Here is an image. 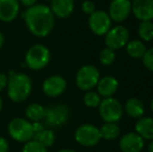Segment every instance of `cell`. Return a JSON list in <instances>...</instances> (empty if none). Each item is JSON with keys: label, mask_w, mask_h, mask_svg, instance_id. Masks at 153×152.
I'll list each match as a JSON object with an SVG mask.
<instances>
[{"label": "cell", "mask_w": 153, "mask_h": 152, "mask_svg": "<svg viewBox=\"0 0 153 152\" xmlns=\"http://www.w3.org/2000/svg\"><path fill=\"white\" fill-rule=\"evenodd\" d=\"M23 19L28 30L34 37L45 38L52 31L55 17L48 5L36 3L30 7H27Z\"/></svg>", "instance_id": "cell-1"}, {"label": "cell", "mask_w": 153, "mask_h": 152, "mask_svg": "<svg viewBox=\"0 0 153 152\" xmlns=\"http://www.w3.org/2000/svg\"><path fill=\"white\" fill-rule=\"evenodd\" d=\"M7 96L15 103H22L32 91L31 78L27 74L10 71L7 80Z\"/></svg>", "instance_id": "cell-2"}, {"label": "cell", "mask_w": 153, "mask_h": 152, "mask_svg": "<svg viewBox=\"0 0 153 152\" xmlns=\"http://www.w3.org/2000/svg\"><path fill=\"white\" fill-rule=\"evenodd\" d=\"M51 59L50 50L42 44H36L25 54V65L31 70L40 71L47 67Z\"/></svg>", "instance_id": "cell-3"}, {"label": "cell", "mask_w": 153, "mask_h": 152, "mask_svg": "<svg viewBox=\"0 0 153 152\" xmlns=\"http://www.w3.org/2000/svg\"><path fill=\"white\" fill-rule=\"evenodd\" d=\"M8 134L19 143H27L33 139L34 132L32 123L24 118H14L7 126Z\"/></svg>", "instance_id": "cell-4"}, {"label": "cell", "mask_w": 153, "mask_h": 152, "mask_svg": "<svg viewBox=\"0 0 153 152\" xmlns=\"http://www.w3.org/2000/svg\"><path fill=\"white\" fill-rule=\"evenodd\" d=\"M99 115L105 123H117L122 118L123 106L121 102L114 97L104 98L99 104Z\"/></svg>", "instance_id": "cell-5"}, {"label": "cell", "mask_w": 153, "mask_h": 152, "mask_svg": "<svg viewBox=\"0 0 153 152\" xmlns=\"http://www.w3.org/2000/svg\"><path fill=\"white\" fill-rule=\"evenodd\" d=\"M99 79H100L99 70L93 65H85L77 71L75 82L81 91L88 92L96 87Z\"/></svg>", "instance_id": "cell-6"}, {"label": "cell", "mask_w": 153, "mask_h": 152, "mask_svg": "<svg viewBox=\"0 0 153 152\" xmlns=\"http://www.w3.org/2000/svg\"><path fill=\"white\" fill-rule=\"evenodd\" d=\"M75 141L85 147L96 146L101 140L100 130L93 124H82L75 130Z\"/></svg>", "instance_id": "cell-7"}, {"label": "cell", "mask_w": 153, "mask_h": 152, "mask_svg": "<svg viewBox=\"0 0 153 152\" xmlns=\"http://www.w3.org/2000/svg\"><path fill=\"white\" fill-rule=\"evenodd\" d=\"M69 119V108L64 104H56V105L49 106L46 108L45 113V125L47 127L56 128L61 127L67 123Z\"/></svg>", "instance_id": "cell-8"}, {"label": "cell", "mask_w": 153, "mask_h": 152, "mask_svg": "<svg viewBox=\"0 0 153 152\" xmlns=\"http://www.w3.org/2000/svg\"><path fill=\"white\" fill-rule=\"evenodd\" d=\"M129 41V31L125 26L117 25L111 27L108 31L105 33V44L106 47L113 50H119L126 46Z\"/></svg>", "instance_id": "cell-9"}, {"label": "cell", "mask_w": 153, "mask_h": 152, "mask_svg": "<svg viewBox=\"0 0 153 152\" xmlns=\"http://www.w3.org/2000/svg\"><path fill=\"white\" fill-rule=\"evenodd\" d=\"M89 26L93 33L105 36L111 27V19L104 10H95L89 18Z\"/></svg>", "instance_id": "cell-10"}, {"label": "cell", "mask_w": 153, "mask_h": 152, "mask_svg": "<svg viewBox=\"0 0 153 152\" xmlns=\"http://www.w3.org/2000/svg\"><path fill=\"white\" fill-rule=\"evenodd\" d=\"M107 14L114 22H124L131 14V1L130 0H111Z\"/></svg>", "instance_id": "cell-11"}, {"label": "cell", "mask_w": 153, "mask_h": 152, "mask_svg": "<svg viewBox=\"0 0 153 152\" xmlns=\"http://www.w3.org/2000/svg\"><path fill=\"white\" fill-rule=\"evenodd\" d=\"M67 89V81L61 75H51L47 77L42 85L44 94L48 97L54 98L61 96Z\"/></svg>", "instance_id": "cell-12"}, {"label": "cell", "mask_w": 153, "mask_h": 152, "mask_svg": "<svg viewBox=\"0 0 153 152\" xmlns=\"http://www.w3.org/2000/svg\"><path fill=\"white\" fill-rule=\"evenodd\" d=\"M145 146V140L137 132L125 133L119 142L120 150L122 152H141Z\"/></svg>", "instance_id": "cell-13"}, {"label": "cell", "mask_w": 153, "mask_h": 152, "mask_svg": "<svg viewBox=\"0 0 153 152\" xmlns=\"http://www.w3.org/2000/svg\"><path fill=\"white\" fill-rule=\"evenodd\" d=\"M131 13L140 21H152L153 0H132Z\"/></svg>", "instance_id": "cell-14"}, {"label": "cell", "mask_w": 153, "mask_h": 152, "mask_svg": "<svg viewBox=\"0 0 153 152\" xmlns=\"http://www.w3.org/2000/svg\"><path fill=\"white\" fill-rule=\"evenodd\" d=\"M20 12L19 0H0V20L10 23L18 17Z\"/></svg>", "instance_id": "cell-15"}, {"label": "cell", "mask_w": 153, "mask_h": 152, "mask_svg": "<svg viewBox=\"0 0 153 152\" xmlns=\"http://www.w3.org/2000/svg\"><path fill=\"white\" fill-rule=\"evenodd\" d=\"M74 0H50V10L54 17L59 19H66L72 15L74 10Z\"/></svg>", "instance_id": "cell-16"}, {"label": "cell", "mask_w": 153, "mask_h": 152, "mask_svg": "<svg viewBox=\"0 0 153 152\" xmlns=\"http://www.w3.org/2000/svg\"><path fill=\"white\" fill-rule=\"evenodd\" d=\"M97 93L103 98L113 97L119 87V81L114 76L107 75L99 79L97 83Z\"/></svg>", "instance_id": "cell-17"}, {"label": "cell", "mask_w": 153, "mask_h": 152, "mask_svg": "<svg viewBox=\"0 0 153 152\" xmlns=\"http://www.w3.org/2000/svg\"><path fill=\"white\" fill-rule=\"evenodd\" d=\"M135 132L144 140H153V118L142 117L135 123Z\"/></svg>", "instance_id": "cell-18"}, {"label": "cell", "mask_w": 153, "mask_h": 152, "mask_svg": "<svg viewBox=\"0 0 153 152\" xmlns=\"http://www.w3.org/2000/svg\"><path fill=\"white\" fill-rule=\"evenodd\" d=\"M123 110L131 118L140 119L145 114V106L139 98H130L126 101Z\"/></svg>", "instance_id": "cell-19"}, {"label": "cell", "mask_w": 153, "mask_h": 152, "mask_svg": "<svg viewBox=\"0 0 153 152\" xmlns=\"http://www.w3.org/2000/svg\"><path fill=\"white\" fill-rule=\"evenodd\" d=\"M45 113H46V108L40 103H30L25 110V116L31 123L43 121L45 118Z\"/></svg>", "instance_id": "cell-20"}, {"label": "cell", "mask_w": 153, "mask_h": 152, "mask_svg": "<svg viewBox=\"0 0 153 152\" xmlns=\"http://www.w3.org/2000/svg\"><path fill=\"white\" fill-rule=\"evenodd\" d=\"M146 48L145 44L141 40H132L128 41L126 44V52L132 59H142L143 55L145 54Z\"/></svg>", "instance_id": "cell-21"}, {"label": "cell", "mask_w": 153, "mask_h": 152, "mask_svg": "<svg viewBox=\"0 0 153 152\" xmlns=\"http://www.w3.org/2000/svg\"><path fill=\"white\" fill-rule=\"evenodd\" d=\"M101 134V139L106 141H111L117 139L120 136L121 129L117 123H104L101 128H99Z\"/></svg>", "instance_id": "cell-22"}, {"label": "cell", "mask_w": 153, "mask_h": 152, "mask_svg": "<svg viewBox=\"0 0 153 152\" xmlns=\"http://www.w3.org/2000/svg\"><path fill=\"white\" fill-rule=\"evenodd\" d=\"M32 140L36 141V142L40 143L41 145H43L44 147L48 148V147H51L54 144L55 134L52 129H50V128H45L42 131L34 134Z\"/></svg>", "instance_id": "cell-23"}, {"label": "cell", "mask_w": 153, "mask_h": 152, "mask_svg": "<svg viewBox=\"0 0 153 152\" xmlns=\"http://www.w3.org/2000/svg\"><path fill=\"white\" fill-rule=\"evenodd\" d=\"M137 33L144 42H150L153 39V22L152 21H141L137 27Z\"/></svg>", "instance_id": "cell-24"}, {"label": "cell", "mask_w": 153, "mask_h": 152, "mask_svg": "<svg viewBox=\"0 0 153 152\" xmlns=\"http://www.w3.org/2000/svg\"><path fill=\"white\" fill-rule=\"evenodd\" d=\"M101 102V96L97 92L88 91L83 96V103L91 108H96Z\"/></svg>", "instance_id": "cell-25"}, {"label": "cell", "mask_w": 153, "mask_h": 152, "mask_svg": "<svg viewBox=\"0 0 153 152\" xmlns=\"http://www.w3.org/2000/svg\"><path fill=\"white\" fill-rule=\"evenodd\" d=\"M116 59V52L115 50L105 47L104 49H102L99 54V61L103 66H111V64L115 62Z\"/></svg>", "instance_id": "cell-26"}, {"label": "cell", "mask_w": 153, "mask_h": 152, "mask_svg": "<svg viewBox=\"0 0 153 152\" xmlns=\"http://www.w3.org/2000/svg\"><path fill=\"white\" fill-rule=\"evenodd\" d=\"M22 152H48L47 148L41 145L34 140H30L27 143H25L23 146Z\"/></svg>", "instance_id": "cell-27"}, {"label": "cell", "mask_w": 153, "mask_h": 152, "mask_svg": "<svg viewBox=\"0 0 153 152\" xmlns=\"http://www.w3.org/2000/svg\"><path fill=\"white\" fill-rule=\"evenodd\" d=\"M142 61H143V65L145 66V68L153 72V47L146 50L145 54L142 57Z\"/></svg>", "instance_id": "cell-28"}, {"label": "cell", "mask_w": 153, "mask_h": 152, "mask_svg": "<svg viewBox=\"0 0 153 152\" xmlns=\"http://www.w3.org/2000/svg\"><path fill=\"white\" fill-rule=\"evenodd\" d=\"M81 8H82V12L87 15H92L93 13L96 10V6H95V3L92 2L91 0H85V1L82 2L81 4Z\"/></svg>", "instance_id": "cell-29"}, {"label": "cell", "mask_w": 153, "mask_h": 152, "mask_svg": "<svg viewBox=\"0 0 153 152\" xmlns=\"http://www.w3.org/2000/svg\"><path fill=\"white\" fill-rule=\"evenodd\" d=\"M32 129H33L34 134L38 132L42 131L43 129H45V125L42 123V121L40 122H32Z\"/></svg>", "instance_id": "cell-30"}, {"label": "cell", "mask_w": 153, "mask_h": 152, "mask_svg": "<svg viewBox=\"0 0 153 152\" xmlns=\"http://www.w3.org/2000/svg\"><path fill=\"white\" fill-rule=\"evenodd\" d=\"M10 146H8V142L6 139L0 136V152H8Z\"/></svg>", "instance_id": "cell-31"}, {"label": "cell", "mask_w": 153, "mask_h": 152, "mask_svg": "<svg viewBox=\"0 0 153 152\" xmlns=\"http://www.w3.org/2000/svg\"><path fill=\"white\" fill-rule=\"evenodd\" d=\"M7 80H8V76H6L5 74L0 73V92L3 91L4 89L7 85Z\"/></svg>", "instance_id": "cell-32"}, {"label": "cell", "mask_w": 153, "mask_h": 152, "mask_svg": "<svg viewBox=\"0 0 153 152\" xmlns=\"http://www.w3.org/2000/svg\"><path fill=\"white\" fill-rule=\"evenodd\" d=\"M36 1L38 0H19V2L24 6H26V7H30V6L34 5L36 3Z\"/></svg>", "instance_id": "cell-33"}, {"label": "cell", "mask_w": 153, "mask_h": 152, "mask_svg": "<svg viewBox=\"0 0 153 152\" xmlns=\"http://www.w3.org/2000/svg\"><path fill=\"white\" fill-rule=\"evenodd\" d=\"M3 44H4V36H3V33L0 31V49L2 48Z\"/></svg>", "instance_id": "cell-34"}, {"label": "cell", "mask_w": 153, "mask_h": 152, "mask_svg": "<svg viewBox=\"0 0 153 152\" xmlns=\"http://www.w3.org/2000/svg\"><path fill=\"white\" fill-rule=\"evenodd\" d=\"M148 152H153V140L151 141V143L148 145Z\"/></svg>", "instance_id": "cell-35"}, {"label": "cell", "mask_w": 153, "mask_h": 152, "mask_svg": "<svg viewBox=\"0 0 153 152\" xmlns=\"http://www.w3.org/2000/svg\"><path fill=\"white\" fill-rule=\"evenodd\" d=\"M57 152H76V151H74V150H72V149H61L59 151H57Z\"/></svg>", "instance_id": "cell-36"}, {"label": "cell", "mask_w": 153, "mask_h": 152, "mask_svg": "<svg viewBox=\"0 0 153 152\" xmlns=\"http://www.w3.org/2000/svg\"><path fill=\"white\" fill-rule=\"evenodd\" d=\"M2 105H3V101H2V98L0 96V114H1V110H2Z\"/></svg>", "instance_id": "cell-37"}, {"label": "cell", "mask_w": 153, "mask_h": 152, "mask_svg": "<svg viewBox=\"0 0 153 152\" xmlns=\"http://www.w3.org/2000/svg\"><path fill=\"white\" fill-rule=\"evenodd\" d=\"M150 106H151V112L153 113V99H152V101H151V104H150Z\"/></svg>", "instance_id": "cell-38"}, {"label": "cell", "mask_w": 153, "mask_h": 152, "mask_svg": "<svg viewBox=\"0 0 153 152\" xmlns=\"http://www.w3.org/2000/svg\"><path fill=\"white\" fill-rule=\"evenodd\" d=\"M46 1H50V0H46Z\"/></svg>", "instance_id": "cell-39"}]
</instances>
